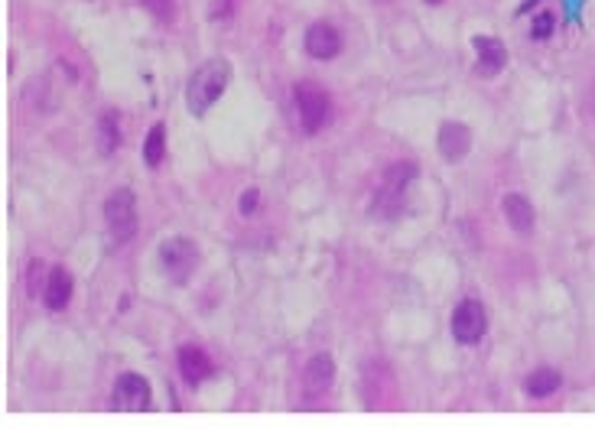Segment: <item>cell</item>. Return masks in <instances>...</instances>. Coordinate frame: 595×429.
Here are the masks:
<instances>
[{"instance_id": "1", "label": "cell", "mask_w": 595, "mask_h": 429, "mask_svg": "<svg viewBox=\"0 0 595 429\" xmlns=\"http://www.w3.org/2000/svg\"><path fill=\"white\" fill-rule=\"evenodd\" d=\"M231 85V62L228 59H209L202 62L196 72L189 78V88H186V104L189 111L202 117L209 114V108L225 95V88Z\"/></svg>"}, {"instance_id": "2", "label": "cell", "mask_w": 595, "mask_h": 429, "mask_svg": "<svg viewBox=\"0 0 595 429\" xmlns=\"http://www.w3.org/2000/svg\"><path fill=\"white\" fill-rule=\"evenodd\" d=\"M417 163H394L387 166V173L381 179V189L374 192V205H371V215H378L384 221L397 218L404 212V202H407V189L413 186V179H417Z\"/></svg>"}, {"instance_id": "3", "label": "cell", "mask_w": 595, "mask_h": 429, "mask_svg": "<svg viewBox=\"0 0 595 429\" xmlns=\"http://www.w3.org/2000/svg\"><path fill=\"white\" fill-rule=\"evenodd\" d=\"M296 111H300V124L306 134H319L322 127L332 121V98L326 88H319L313 82H300L293 91Z\"/></svg>"}, {"instance_id": "4", "label": "cell", "mask_w": 595, "mask_h": 429, "mask_svg": "<svg viewBox=\"0 0 595 429\" xmlns=\"http://www.w3.org/2000/svg\"><path fill=\"white\" fill-rule=\"evenodd\" d=\"M160 264L173 283H186L199 267V247L189 238H170L160 244Z\"/></svg>"}, {"instance_id": "5", "label": "cell", "mask_w": 595, "mask_h": 429, "mask_svg": "<svg viewBox=\"0 0 595 429\" xmlns=\"http://www.w3.org/2000/svg\"><path fill=\"white\" fill-rule=\"evenodd\" d=\"M105 218H108V228H111V238L114 244L127 241L137 228V199L131 189H114L105 202Z\"/></svg>"}, {"instance_id": "6", "label": "cell", "mask_w": 595, "mask_h": 429, "mask_svg": "<svg viewBox=\"0 0 595 429\" xmlns=\"http://www.w3.org/2000/svg\"><path fill=\"white\" fill-rule=\"evenodd\" d=\"M452 335H456V342L462 345H478L488 332V312L485 306L478 303V299H462L452 312Z\"/></svg>"}, {"instance_id": "7", "label": "cell", "mask_w": 595, "mask_h": 429, "mask_svg": "<svg viewBox=\"0 0 595 429\" xmlns=\"http://www.w3.org/2000/svg\"><path fill=\"white\" fill-rule=\"evenodd\" d=\"M111 403H114V410H121V413H140V410H147L150 403H153L150 381H147V377L134 374V371L121 374L118 381H114Z\"/></svg>"}, {"instance_id": "8", "label": "cell", "mask_w": 595, "mask_h": 429, "mask_svg": "<svg viewBox=\"0 0 595 429\" xmlns=\"http://www.w3.org/2000/svg\"><path fill=\"white\" fill-rule=\"evenodd\" d=\"M303 46H306V52L313 59H319V62H326V59H335L342 52V33L335 30L332 23H313L306 30V36H303Z\"/></svg>"}, {"instance_id": "9", "label": "cell", "mask_w": 595, "mask_h": 429, "mask_svg": "<svg viewBox=\"0 0 595 429\" xmlns=\"http://www.w3.org/2000/svg\"><path fill=\"white\" fill-rule=\"evenodd\" d=\"M472 150V130L459 124V121H449L439 127V153H443V160L449 163H459L465 153Z\"/></svg>"}, {"instance_id": "10", "label": "cell", "mask_w": 595, "mask_h": 429, "mask_svg": "<svg viewBox=\"0 0 595 429\" xmlns=\"http://www.w3.org/2000/svg\"><path fill=\"white\" fill-rule=\"evenodd\" d=\"M475 46V59H478V75H498L504 69V62H508V49L501 46V39L495 36H475L472 39Z\"/></svg>"}, {"instance_id": "11", "label": "cell", "mask_w": 595, "mask_h": 429, "mask_svg": "<svg viewBox=\"0 0 595 429\" xmlns=\"http://www.w3.org/2000/svg\"><path fill=\"white\" fill-rule=\"evenodd\" d=\"M179 371H183L186 384H202L205 377L215 374V361L199 345H183L179 348Z\"/></svg>"}, {"instance_id": "12", "label": "cell", "mask_w": 595, "mask_h": 429, "mask_svg": "<svg viewBox=\"0 0 595 429\" xmlns=\"http://www.w3.org/2000/svg\"><path fill=\"white\" fill-rule=\"evenodd\" d=\"M72 290H75V280H72V273L66 267H53L49 270V280L43 286V303L46 309H66L72 303Z\"/></svg>"}, {"instance_id": "13", "label": "cell", "mask_w": 595, "mask_h": 429, "mask_svg": "<svg viewBox=\"0 0 595 429\" xmlns=\"http://www.w3.org/2000/svg\"><path fill=\"white\" fill-rule=\"evenodd\" d=\"M501 208H504V218H508V225L517 234H527L530 228H534V205H530L527 195H521V192L504 195Z\"/></svg>"}, {"instance_id": "14", "label": "cell", "mask_w": 595, "mask_h": 429, "mask_svg": "<svg viewBox=\"0 0 595 429\" xmlns=\"http://www.w3.org/2000/svg\"><path fill=\"white\" fill-rule=\"evenodd\" d=\"M306 390L309 394H326V390L332 387V381H335V364H332V358L329 355H313L309 358V364H306Z\"/></svg>"}, {"instance_id": "15", "label": "cell", "mask_w": 595, "mask_h": 429, "mask_svg": "<svg viewBox=\"0 0 595 429\" xmlns=\"http://www.w3.org/2000/svg\"><path fill=\"white\" fill-rule=\"evenodd\" d=\"M560 384H563V377L556 374V371H550V368H540V371H534L527 377V394L530 397H550V394H556L560 390Z\"/></svg>"}, {"instance_id": "16", "label": "cell", "mask_w": 595, "mask_h": 429, "mask_svg": "<svg viewBox=\"0 0 595 429\" xmlns=\"http://www.w3.org/2000/svg\"><path fill=\"white\" fill-rule=\"evenodd\" d=\"M121 147V127H118V114H105L101 117V124H98V150L111 156L114 150Z\"/></svg>"}, {"instance_id": "17", "label": "cell", "mask_w": 595, "mask_h": 429, "mask_svg": "<svg viewBox=\"0 0 595 429\" xmlns=\"http://www.w3.org/2000/svg\"><path fill=\"white\" fill-rule=\"evenodd\" d=\"M163 156H166V124H153L144 140V160L150 169H157L163 163Z\"/></svg>"}, {"instance_id": "18", "label": "cell", "mask_w": 595, "mask_h": 429, "mask_svg": "<svg viewBox=\"0 0 595 429\" xmlns=\"http://www.w3.org/2000/svg\"><path fill=\"white\" fill-rule=\"evenodd\" d=\"M140 4H144L160 23H173V17H176V0H140Z\"/></svg>"}, {"instance_id": "19", "label": "cell", "mask_w": 595, "mask_h": 429, "mask_svg": "<svg viewBox=\"0 0 595 429\" xmlns=\"http://www.w3.org/2000/svg\"><path fill=\"white\" fill-rule=\"evenodd\" d=\"M257 199H261V192H257V189H248V192H241V199H238V208H241V215H251L254 208H257Z\"/></svg>"}, {"instance_id": "20", "label": "cell", "mask_w": 595, "mask_h": 429, "mask_svg": "<svg viewBox=\"0 0 595 429\" xmlns=\"http://www.w3.org/2000/svg\"><path fill=\"white\" fill-rule=\"evenodd\" d=\"M550 23H553V17H550V13H543V17H540V23H537V30H534V36H537V39H540V36H547Z\"/></svg>"}, {"instance_id": "21", "label": "cell", "mask_w": 595, "mask_h": 429, "mask_svg": "<svg viewBox=\"0 0 595 429\" xmlns=\"http://www.w3.org/2000/svg\"><path fill=\"white\" fill-rule=\"evenodd\" d=\"M426 4H443V0H426Z\"/></svg>"}]
</instances>
